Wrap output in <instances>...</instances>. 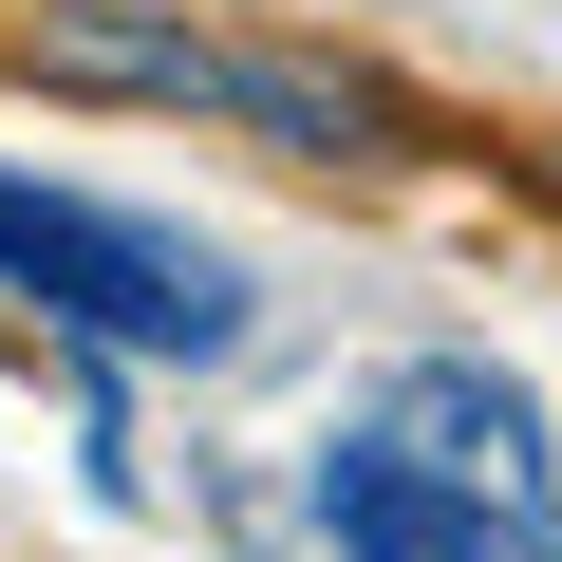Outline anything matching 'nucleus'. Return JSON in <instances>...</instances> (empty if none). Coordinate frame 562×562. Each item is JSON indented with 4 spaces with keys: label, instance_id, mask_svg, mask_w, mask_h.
Listing matches in <instances>:
<instances>
[{
    "label": "nucleus",
    "instance_id": "20e7f679",
    "mask_svg": "<svg viewBox=\"0 0 562 562\" xmlns=\"http://www.w3.org/2000/svg\"><path fill=\"white\" fill-rule=\"evenodd\" d=\"M319 525H338V562H506V506H487V487H450V469H431V450H394V431L319 450Z\"/></svg>",
    "mask_w": 562,
    "mask_h": 562
},
{
    "label": "nucleus",
    "instance_id": "f257e3e1",
    "mask_svg": "<svg viewBox=\"0 0 562 562\" xmlns=\"http://www.w3.org/2000/svg\"><path fill=\"white\" fill-rule=\"evenodd\" d=\"M0 281H38V301L113 357H244V281L225 244L150 225V206H76V188H20V244H0Z\"/></svg>",
    "mask_w": 562,
    "mask_h": 562
},
{
    "label": "nucleus",
    "instance_id": "f03ea898",
    "mask_svg": "<svg viewBox=\"0 0 562 562\" xmlns=\"http://www.w3.org/2000/svg\"><path fill=\"white\" fill-rule=\"evenodd\" d=\"M20 57H38V76H76V94L244 113V132H281V150H375V94H357V76H301V57H225V38H169V20H38Z\"/></svg>",
    "mask_w": 562,
    "mask_h": 562
},
{
    "label": "nucleus",
    "instance_id": "423d86ee",
    "mask_svg": "<svg viewBox=\"0 0 562 562\" xmlns=\"http://www.w3.org/2000/svg\"><path fill=\"white\" fill-rule=\"evenodd\" d=\"M506 562H525V543H506Z\"/></svg>",
    "mask_w": 562,
    "mask_h": 562
},
{
    "label": "nucleus",
    "instance_id": "39448f33",
    "mask_svg": "<svg viewBox=\"0 0 562 562\" xmlns=\"http://www.w3.org/2000/svg\"><path fill=\"white\" fill-rule=\"evenodd\" d=\"M0 244H20V188H0Z\"/></svg>",
    "mask_w": 562,
    "mask_h": 562
},
{
    "label": "nucleus",
    "instance_id": "7ed1b4c3",
    "mask_svg": "<svg viewBox=\"0 0 562 562\" xmlns=\"http://www.w3.org/2000/svg\"><path fill=\"white\" fill-rule=\"evenodd\" d=\"M375 431H394V450H431L450 487H487L506 525H562V450H543V413H525L487 357H413V375L375 394Z\"/></svg>",
    "mask_w": 562,
    "mask_h": 562
}]
</instances>
